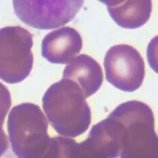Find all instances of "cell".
<instances>
[{"mask_svg":"<svg viewBox=\"0 0 158 158\" xmlns=\"http://www.w3.org/2000/svg\"><path fill=\"white\" fill-rule=\"evenodd\" d=\"M48 123L39 106L23 103L14 106L7 120L14 152L19 158H70L76 141L48 135Z\"/></svg>","mask_w":158,"mask_h":158,"instance_id":"cell-1","label":"cell"},{"mask_svg":"<svg viewBox=\"0 0 158 158\" xmlns=\"http://www.w3.org/2000/svg\"><path fill=\"white\" fill-rule=\"evenodd\" d=\"M43 106L51 126L64 137L80 136L91 123V110L84 93L76 83L67 79L48 88Z\"/></svg>","mask_w":158,"mask_h":158,"instance_id":"cell-2","label":"cell"},{"mask_svg":"<svg viewBox=\"0 0 158 158\" xmlns=\"http://www.w3.org/2000/svg\"><path fill=\"white\" fill-rule=\"evenodd\" d=\"M108 116L118 120L124 127L120 158H157L155 118L148 105L137 100L127 102Z\"/></svg>","mask_w":158,"mask_h":158,"instance_id":"cell-3","label":"cell"},{"mask_svg":"<svg viewBox=\"0 0 158 158\" xmlns=\"http://www.w3.org/2000/svg\"><path fill=\"white\" fill-rule=\"evenodd\" d=\"M33 36L21 26L0 29V79L17 84L27 77L33 67Z\"/></svg>","mask_w":158,"mask_h":158,"instance_id":"cell-4","label":"cell"},{"mask_svg":"<svg viewBox=\"0 0 158 158\" xmlns=\"http://www.w3.org/2000/svg\"><path fill=\"white\" fill-rule=\"evenodd\" d=\"M106 80L123 92H133L145 77V63L141 54L128 44H118L108 50L104 61Z\"/></svg>","mask_w":158,"mask_h":158,"instance_id":"cell-5","label":"cell"},{"mask_svg":"<svg viewBox=\"0 0 158 158\" xmlns=\"http://www.w3.org/2000/svg\"><path fill=\"white\" fill-rule=\"evenodd\" d=\"M84 1H14L15 13L25 24L40 30L64 26L72 20Z\"/></svg>","mask_w":158,"mask_h":158,"instance_id":"cell-6","label":"cell"},{"mask_svg":"<svg viewBox=\"0 0 158 158\" xmlns=\"http://www.w3.org/2000/svg\"><path fill=\"white\" fill-rule=\"evenodd\" d=\"M82 46L81 36L76 29L60 28L44 36L42 55L52 63H69L80 53Z\"/></svg>","mask_w":158,"mask_h":158,"instance_id":"cell-7","label":"cell"},{"mask_svg":"<svg viewBox=\"0 0 158 158\" xmlns=\"http://www.w3.org/2000/svg\"><path fill=\"white\" fill-rule=\"evenodd\" d=\"M62 79L76 83L86 99L100 88L103 83V72L95 59L83 54L74 58L65 67Z\"/></svg>","mask_w":158,"mask_h":158,"instance_id":"cell-8","label":"cell"},{"mask_svg":"<svg viewBox=\"0 0 158 158\" xmlns=\"http://www.w3.org/2000/svg\"><path fill=\"white\" fill-rule=\"evenodd\" d=\"M111 18L120 27L135 29L148 22L152 11L150 1H101Z\"/></svg>","mask_w":158,"mask_h":158,"instance_id":"cell-9","label":"cell"},{"mask_svg":"<svg viewBox=\"0 0 158 158\" xmlns=\"http://www.w3.org/2000/svg\"><path fill=\"white\" fill-rule=\"evenodd\" d=\"M11 104L12 99L9 90L0 82V155L6 151L8 145L7 138L2 126Z\"/></svg>","mask_w":158,"mask_h":158,"instance_id":"cell-10","label":"cell"},{"mask_svg":"<svg viewBox=\"0 0 158 158\" xmlns=\"http://www.w3.org/2000/svg\"><path fill=\"white\" fill-rule=\"evenodd\" d=\"M71 158H107L97 149L88 139L77 143L71 154Z\"/></svg>","mask_w":158,"mask_h":158,"instance_id":"cell-11","label":"cell"}]
</instances>
